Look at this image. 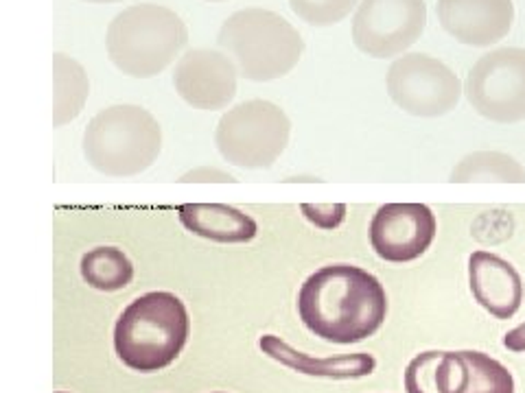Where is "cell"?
I'll return each instance as SVG.
<instances>
[{
  "instance_id": "cell-1",
  "label": "cell",
  "mask_w": 525,
  "mask_h": 393,
  "mask_svg": "<svg viewBox=\"0 0 525 393\" xmlns=\"http://www.w3.org/2000/svg\"><path fill=\"white\" fill-rule=\"evenodd\" d=\"M298 312L315 337L351 346L383 326L388 295L372 273L352 265H329L304 280Z\"/></svg>"
},
{
  "instance_id": "cell-2",
  "label": "cell",
  "mask_w": 525,
  "mask_h": 393,
  "mask_svg": "<svg viewBox=\"0 0 525 393\" xmlns=\"http://www.w3.org/2000/svg\"><path fill=\"white\" fill-rule=\"evenodd\" d=\"M189 332L184 301L167 290H154L123 310L114 328V349L127 368L149 374L180 357Z\"/></svg>"
},
{
  "instance_id": "cell-3",
  "label": "cell",
  "mask_w": 525,
  "mask_h": 393,
  "mask_svg": "<svg viewBox=\"0 0 525 393\" xmlns=\"http://www.w3.org/2000/svg\"><path fill=\"white\" fill-rule=\"evenodd\" d=\"M189 44V29L173 9L132 5L114 15L105 35L110 62L132 79L158 77Z\"/></svg>"
},
{
  "instance_id": "cell-4",
  "label": "cell",
  "mask_w": 525,
  "mask_h": 393,
  "mask_svg": "<svg viewBox=\"0 0 525 393\" xmlns=\"http://www.w3.org/2000/svg\"><path fill=\"white\" fill-rule=\"evenodd\" d=\"M217 44L237 64L239 77L267 84L282 79L298 66L304 40L281 14L248 7L222 25Z\"/></svg>"
},
{
  "instance_id": "cell-5",
  "label": "cell",
  "mask_w": 525,
  "mask_h": 393,
  "mask_svg": "<svg viewBox=\"0 0 525 393\" xmlns=\"http://www.w3.org/2000/svg\"><path fill=\"white\" fill-rule=\"evenodd\" d=\"M82 149L96 173L116 180L141 175L163 151V127L141 105H110L88 123Z\"/></svg>"
},
{
  "instance_id": "cell-6",
  "label": "cell",
  "mask_w": 525,
  "mask_h": 393,
  "mask_svg": "<svg viewBox=\"0 0 525 393\" xmlns=\"http://www.w3.org/2000/svg\"><path fill=\"white\" fill-rule=\"evenodd\" d=\"M292 123L272 101H245L219 118L215 144L226 162L239 169L261 171L274 166L285 153Z\"/></svg>"
},
{
  "instance_id": "cell-7",
  "label": "cell",
  "mask_w": 525,
  "mask_h": 393,
  "mask_svg": "<svg viewBox=\"0 0 525 393\" xmlns=\"http://www.w3.org/2000/svg\"><path fill=\"white\" fill-rule=\"evenodd\" d=\"M390 99L418 118H438L458 107L464 85L447 64L425 53L394 59L385 77Z\"/></svg>"
},
{
  "instance_id": "cell-8",
  "label": "cell",
  "mask_w": 525,
  "mask_h": 393,
  "mask_svg": "<svg viewBox=\"0 0 525 393\" xmlns=\"http://www.w3.org/2000/svg\"><path fill=\"white\" fill-rule=\"evenodd\" d=\"M464 96L492 123L525 121V48H495L481 55L469 70Z\"/></svg>"
},
{
  "instance_id": "cell-9",
  "label": "cell",
  "mask_w": 525,
  "mask_h": 393,
  "mask_svg": "<svg viewBox=\"0 0 525 393\" xmlns=\"http://www.w3.org/2000/svg\"><path fill=\"white\" fill-rule=\"evenodd\" d=\"M425 26V0H362L352 18V42L363 55L392 59L405 55Z\"/></svg>"
},
{
  "instance_id": "cell-10",
  "label": "cell",
  "mask_w": 525,
  "mask_h": 393,
  "mask_svg": "<svg viewBox=\"0 0 525 393\" xmlns=\"http://www.w3.org/2000/svg\"><path fill=\"white\" fill-rule=\"evenodd\" d=\"M239 68L233 57L213 48H191L178 59L173 88L184 103L202 112L228 107L237 96Z\"/></svg>"
},
{
  "instance_id": "cell-11",
  "label": "cell",
  "mask_w": 525,
  "mask_h": 393,
  "mask_svg": "<svg viewBox=\"0 0 525 393\" xmlns=\"http://www.w3.org/2000/svg\"><path fill=\"white\" fill-rule=\"evenodd\" d=\"M436 214L425 203H385L371 223L374 254L385 262H411L436 239Z\"/></svg>"
},
{
  "instance_id": "cell-12",
  "label": "cell",
  "mask_w": 525,
  "mask_h": 393,
  "mask_svg": "<svg viewBox=\"0 0 525 393\" xmlns=\"http://www.w3.org/2000/svg\"><path fill=\"white\" fill-rule=\"evenodd\" d=\"M438 20L455 42L466 46H492L510 34L512 0H438Z\"/></svg>"
},
{
  "instance_id": "cell-13",
  "label": "cell",
  "mask_w": 525,
  "mask_h": 393,
  "mask_svg": "<svg viewBox=\"0 0 525 393\" xmlns=\"http://www.w3.org/2000/svg\"><path fill=\"white\" fill-rule=\"evenodd\" d=\"M471 293L497 319H510L521 309L523 280L510 262L490 251H473L469 258Z\"/></svg>"
},
{
  "instance_id": "cell-14",
  "label": "cell",
  "mask_w": 525,
  "mask_h": 393,
  "mask_svg": "<svg viewBox=\"0 0 525 393\" xmlns=\"http://www.w3.org/2000/svg\"><path fill=\"white\" fill-rule=\"evenodd\" d=\"M259 346L262 354L270 359L278 360L285 368L298 371V374L307 376H320V378H333V380H348V378H363L371 376L377 360L372 354L357 352V354H344V357H331V359H313L309 354L298 352L289 346L287 341L278 339L274 335L261 337Z\"/></svg>"
},
{
  "instance_id": "cell-15",
  "label": "cell",
  "mask_w": 525,
  "mask_h": 393,
  "mask_svg": "<svg viewBox=\"0 0 525 393\" xmlns=\"http://www.w3.org/2000/svg\"><path fill=\"white\" fill-rule=\"evenodd\" d=\"M178 217L191 234L213 243H250L259 231L250 214L226 203H184L178 208Z\"/></svg>"
},
{
  "instance_id": "cell-16",
  "label": "cell",
  "mask_w": 525,
  "mask_h": 393,
  "mask_svg": "<svg viewBox=\"0 0 525 393\" xmlns=\"http://www.w3.org/2000/svg\"><path fill=\"white\" fill-rule=\"evenodd\" d=\"M407 393H466L469 365L462 352H422L405 369Z\"/></svg>"
},
{
  "instance_id": "cell-17",
  "label": "cell",
  "mask_w": 525,
  "mask_h": 393,
  "mask_svg": "<svg viewBox=\"0 0 525 393\" xmlns=\"http://www.w3.org/2000/svg\"><path fill=\"white\" fill-rule=\"evenodd\" d=\"M90 96L88 74L77 59L53 55V125L64 127L82 114Z\"/></svg>"
},
{
  "instance_id": "cell-18",
  "label": "cell",
  "mask_w": 525,
  "mask_h": 393,
  "mask_svg": "<svg viewBox=\"0 0 525 393\" xmlns=\"http://www.w3.org/2000/svg\"><path fill=\"white\" fill-rule=\"evenodd\" d=\"M449 180L455 184L466 182H503V184H523L525 169L512 155L500 151H475L460 160Z\"/></svg>"
},
{
  "instance_id": "cell-19",
  "label": "cell",
  "mask_w": 525,
  "mask_h": 393,
  "mask_svg": "<svg viewBox=\"0 0 525 393\" xmlns=\"http://www.w3.org/2000/svg\"><path fill=\"white\" fill-rule=\"evenodd\" d=\"M82 278L88 282V287L96 290H112L125 289L134 278L132 260L116 247H96L90 250L82 258Z\"/></svg>"
},
{
  "instance_id": "cell-20",
  "label": "cell",
  "mask_w": 525,
  "mask_h": 393,
  "mask_svg": "<svg viewBox=\"0 0 525 393\" xmlns=\"http://www.w3.org/2000/svg\"><path fill=\"white\" fill-rule=\"evenodd\" d=\"M462 357L469 365V389L466 393H514V378L500 360L484 352L466 349Z\"/></svg>"
},
{
  "instance_id": "cell-21",
  "label": "cell",
  "mask_w": 525,
  "mask_h": 393,
  "mask_svg": "<svg viewBox=\"0 0 525 393\" xmlns=\"http://www.w3.org/2000/svg\"><path fill=\"white\" fill-rule=\"evenodd\" d=\"M362 0H289V7L311 26H333L351 15Z\"/></svg>"
},
{
  "instance_id": "cell-22",
  "label": "cell",
  "mask_w": 525,
  "mask_h": 393,
  "mask_svg": "<svg viewBox=\"0 0 525 393\" xmlns=\"http://www.w3.org/2000/svg\"><path fill=\"white\" fill-rule=\"evenodd\" d=\"M302 212L311 223L318 225L322 230H333L337 225L344 221L346 206L344 203H326V206H320V203H302Z\"/></svg>"
},
{
  "instance_id": "cell-23",
  "label": "cell",
  "mask_w": 525,
  "mask_h": 393,
  "mask_svg": "<svg viewBox=\"0 0 525 393\" xmlns=\"http://www.w3.org/2000/svg\"><path fill=\"white\" fill-rule=\"evenodd\" d=\"M180 182H237L230 173L213 169V166H200V169H193L189 173L180 177Z\"/></svg>"
},
{
  "instance_id": "cell-24",
  "label": "cell",
  "mask_w": 525,
  "mask_h": 393,
  "mask_svg": "<svg viewBox=\"0 0 525 393\" xmlns=\"http://www.w3.org/2000/svg\"><path fill=\"white\" fill-rule=\"evenodd\" d=\"M503 346L510 349V352H517V354L525 352V321L503 337Z\"/></svg>"
},
{
  "instance_id": "cell-25",
  "label": "cell",
  "mask_w": 525,
  "mask_h": 393,
  "mask_svg": "<svg viewBox=\"0 0 525 393\" xmlns=\"http://www.w3.org/2000/svg\"><path fill=\"white\" fill-rule=\"evenodd\" d=\"M84 3H93V5H108V3H119V0H84Z\"/></svg>"
},
{
  "instance_id": "cell-26",
  "label": "cell",
  "mask_w": 525,
  "mask_h": 393,
  "mask_svg": "<svg viewBox=\"0 0 525 393\" xmlns=\"http://www.w3.org/2000/svg\"><path fill=\"white\" fill-rule=\"evenodd\" d=\"M206 3H223V0H206Z\"/></svg>"
},
{
  "instance_id": "cell-27",
  "label": "cell",
  "mask_w": 525,
  "mask_h": 393,
  "mask_svg": "<svg viewBox=\"0 0 525 393\" xmlns=\"http://www.w3.org/2000/svg\"><path fill=\"white\" fill-rule=\"evenodd\" d=\"M57 393H62V391H57Z\"/></svg>"
}]
</instances>
